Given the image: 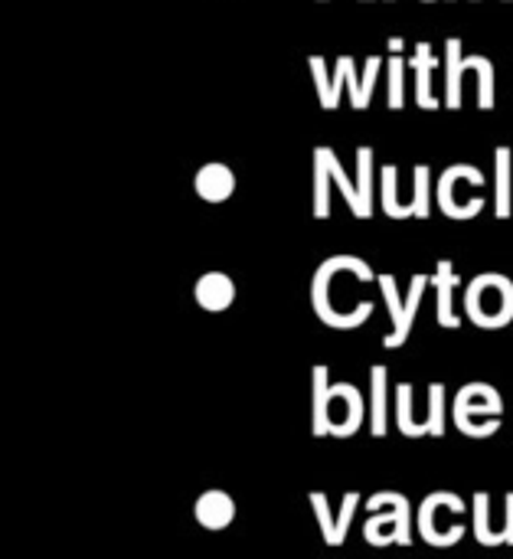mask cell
Segmentation results:
<instances>
[{
  "mask_svg": "<svg viewBox=\"0 0 513 559\" xmlns=\"http://www.w3.org/2000/svg\"><path fill=\"white\" fill-rule=\"evenodd\" d=\"M465 311L478 328H508L513 321V282L504 275H478L465 292Z\"/></svg>",
  "mask_w": 513,
  "mask_h": 559,
  "instance_id": "1",
  "label": "cell"
},
{
  "mask_svg": "<svg viewBox=\"0 0 513 559\" xmlns=\"http://www.w3.org/2000/svg\"><path fill=\"white\" fill-rule=\"evenodd\" d=\"M377 285H380V292H383V301H386V311H390V321H393V331L383 337V347H386V350H396V347H403V344L409 341L413 324H416V314H419V308H422V298H426V288L432 285V278L422 275V272L413 275L406 298H399L396 278H393L390 272L377 275Z\"/></svg>",
  "mask_w": 513,
  "mask_h": 559,
  "instance_id": "2",
  "label": "cell"
},
{
  "mask_svg": "<svg viewBox=\"0 0 513 559\" xmlns=\"http://www.w3.org/2000/svg\"><path fill=\"white\" fill-rule=\"evenodd\" d=\"M501 413H504L501 393L494 386H488V383H472L455 396L452 419L465 436L488 439V436H494L501 429Z\"/></svg>",
  "mask_w": 513,
  "mask_h": 559,
  "instance_id": "3",
  "label": "cell"
},
{
  "mask_svg": "<svg viewBox=\"0 0 513 559\" xmlns=\"http://www.w3.org/2000/svg\"><path fill=\"white\" fill-rule=\"evenodd\" d=\"M465 501L449 491H436L419 508V534L432 547H452L465 537V524H449V518H462Z\"/></svg>",
  "mask_w": 513,
  "mask_h": 559,
  "instance_id": "4",
  "label": "cell"
},
{
  "mask_svg": "<svg viewBox=\"0 0 513 559\" xmlns=\"http://www.w3.org/2000/svg\"><path fill=\"white\" fill-rule=\"evenodd\" d=\"M367 416V400L354 383H334L327 390V436L350 439Z\"/></svg>",
  "mask_w": 513,
  "mask_h": 559,
  "instance_id": "5",
  "label": "cell"
},
{
  "mask_svg": "<svg viewBox=\"0 0 513 559\" xmlns=\"http://www.w3.org/2000/svg\"><path fill=\"white\" fill-rule=\"evenodd\" d=\"M311 508H314V518H318V524H321L324 544H327V547H341V544L347 540V527H350V521H354V514H357V508H360V495L350 491V495L344 498L341 518L331 514L327 495H324V491H311Z\"/></svg>",
  "mask_w": 513,
  "mask_h": 559,
  "instance_id": "6",
  "label": "cell"
},
{
  "mask_svg": "<svg viewBox=\"0 0 513 559\" xmlns=\"http://www.w3.org/2000/svg\"><path fill=\"white\" fill-rule=\"evenodd\" d=\"M193 298H196V305L203 308V311H226L229 305H232V298H236V285H232V278L229 275H223V272H206L196 285H193Z\"/></svg>",
  "mask_w": 513,
  "mask_h": 559,
  "instance_id": "7",
  "label": "cell"
},
{
  "mask_svg": "<svg viewBox=\"0 0 513 559\" xmlns=\"http://www.w3.org/2000/svg\"><path fill=\"white\" fill-rule=\"evenodd\" d=\"M193 187L206 203H226L236 190V174L226 164H206L196 170Z\"/></svg>",
  "mask_w": 513,
  "mask_h": 559,
  "instance_id": "8",
  "label": "cell"
},
{
  "mask_svg": "<svg viewBox=\"0 0 513 559\" xmlns=\"http://www.w3.org/2000/svg\"><path fill=\"white\" fill-rule=\"evenodd\" d=\"M458 180H468V183L485 187V174L478 167H472V164H455V167H449L442 174V180H439V206L452 219H458V197H462L458 193Z\"/></svg>",
  "mask_w": 513,
  "mask_h": 559,
  "instance_id": "9",
  "label": "cell"
},
{
  "mask_svg": "<svg viewBox=\"0 0 513 559\" xmlns=\"http://www.w3.org/2000/svg\"><path fill=\"white\" fill-rule=\"evenodd\" d=\"M432 285H436V292H439V324L449 328V331L462 328V318H458L455 308H452V301H455L452 295H455V285H458V272H455V265H452L449 259H442V262L436 265Z\"/></svg>",
  "mask_w": 513,
  "mask_h": 559,
  "instance_id": "10",
  "label": "cell"
},
{
  "mask_svg": "<svg viewBox=\"0 0 513 559\" xmlns=\"http://www.w3.org/2000/svg\"><path fill=\"white\" fill-rule=\"evenodd\" d=\"M193 514L206 531H226L232 524V518H236V504H232V498L226 491H206L196 501Z\"/></svg>",
  "mask_w": 513,
  "mask_h": 559,
  "instance_id": "11",
  "label": "cell"
},
{
  "mask_svg": "<svg viewBox=\"0 0 513 559\" xmlns=\"http://www.w3.org/2000/svg\"><path fill=\"white\" fill-rule=\"evenodd\" d=\"M413 69H416V105H419V108H429V111H436L442 102H439V98H436V92H432L436 56H432V46H429V43H416V52H413Z\"/></svg>",
  "mask_w": 513,
  "mask_h": 559,
  "instance_id": "12",
  "label": "cell"
},
{
  "mask_svg": "<svg viewBox=\"0 0 513 559\" xmlns=\"http://www.w3.org/2000/svg\"><path fill=\"white\" fill-rule=\"evenodd\" d=\"M383 66H386V59L370 56L367 66H363V75H357V62H350V69H347V92H350V105H354L357 111H363V108L370 105L373 85H377V75H380Z\"/></svg>",
  "mask_w": 513,
  "mask_h": 559,
  "instance_id": "13",
  "label": "cell"
},
{
  "mask_svg": "<svg viewBox=\"0 0 513 559\" xmlns=\"http://www.w3.org/2000/svg\"><path fill=\"white\" fill-rule=\"evenodd\" d=\"M386 390H390V370L377 364L370 370V432L373 439H383L386 429Z\"/></svg>",
  "mask_w": 513,
  "mask_h": 559,
  "instance_id": "14",
  "label": "cell"
},
{
  "mask_svg": "<svg viewBox=\"0 0 513 559\" xmlns=\"http://www.w3.org/2000/svg\"><path fill=\"white\" fill-rule=\"evenodd\" d=\"M511 147H498L494 151V164H498V170H494V213L501 216V219H508L513 210V174H511Z\"/></svg>",
  "mask_w": 513,
  "mask_h": 559,
  "instance_id": "15",
  "label": "cell"
},
{
  "mask_svg": "<svg viewBox=\"0 0 513 559\" xmlns=\"http://www.w3.org/2000/svg\"><path fill=\"white\" fill-rule=\"evenodd\" d=\"M327 377L331 370L324 364H318L311 370V396H314V409H311V432L314 439H324L327 436Z\"/></svg>",
  "mask_w": 513,
  "mask_h": 559,
  "instance_id": "16",
  "label": "cell"
},
{
  "mask_svg": "<svg viewBox=\"0 0 513 559\" xmlns=\"http://www.w3.org/2000/svg\"><path fill=\"white\" fill-rule=\"evenodd\" d=\"M357 197H360V216H373V147H357Z\"/></svg>",
  "mask_w": 513,
  "mask_h": 559,
  "instance_id": "17",
  "label": "cell"
},
{
  "mask_svg": "<svg viewBox=\"0 0 513 559\" xmlns=\"http://www.w3.org/2000/svg\"><path fill=\"white\" fill-rule=\"evenodd\" d=\"M449 52V88H445V105L449 108H462V79H465V56H462V39H449L445 43Z\"/></svg>",
  "mask_w": 513,
  "mask_h": 559,
  "instance_id": "18",
  "label": "cell"
},
{
  "mask_svg": "<svg viewBox=\"0 0 513 559\" xmlns=\"http://www.w3.org/2000/svg\"><path fill=\"white\" fill-rule=\"evenodd\" d=\"M331 167L324 157V147L314 151V219L331 216Z\"/></svg>",
  "mask_w": 513,
  "mask_h": 559,
  "instance_id": "19",
  "label": "cell"
},
{
  "mask_svg": "<svg viewBox=\"0 0 513 559\" xmlns=\"http://www.w3.org/2000/svg\"><path fill=\"white\" fill-rule=\"evenodd\" d=\"M396 423H399V432L406 439H422L429 436L426 432V419H413V383H399L396 386Z\"/></svg>",
  "mask_w": 513,
  "mask_h": 559,
  "instance_id": "20",
  "label": "cell"
},
{
  "mask_svg": "<svg viewBox=\"0 0 513 559\" xmlns=\"http://www.w3.org/2000/svg\"><path fill=\"white\" fill-rule=\"evenodd\" d=\"M403 75H406V59L399 56V52H390V59H386V105L396 111V108H403V102H406V88H403Z\"/></svg>",
  "mask_w": 513,
  "mask_h": 559,
  "instance_id": "21",
  "label": "cell"
},
{
  "mask_svg": "<svg viewBox=\"0 0 513 559\" xmlns=\"http://www.w3.org/2000/svg\"><path fill=\"white\" fill-rule=\"evenodd\" d=\"M429 177H432L429 164H416V170H413V203H409V213L416 219H429V213H432V203H429Z\"/></svg>",
  "mask_w": 513,
  "mask_h": 559,
  "instance_id": "22",
  "label": "cell"
},
{
  "mask_svg": "<svg viewBox=\"0 0 513 559\" xmlns=\"http://www.w3.org/2000/svg\"><path fill=\"white\" fill-rule=\"evenodd\" d=\"M475 537L481 547H501L498 531L491 527V498L485 491L475 495Z\"/></svg>",
  "mask_w": 513,
  "mask_h": 559,
  "instance_id": "23",
  "label": "cell"
},
{
  "mask_svg": "<svg viewBox=\"0 0 513 559\" xmlns=\"http://www.w3.org/2000/svg\"><path fill=\"white\" fill-rule=\"evenodd\" d=\"M426 432L432 439L445 436V386L432 383L429 386V413H426Z\"/></svg>",
  "mask_w": 513,
  "mask_h": 559,
  "instance_id": "24",
  "label": "cell"
},
{
  "mask_svg": "<svg viewBox=\"0 0 513 559\" xmlns=\"http://www.w3.org/2000/svg\"><path fill=\"white\" fill-rule=\"evenodd\" d=\"M324 157H327V167H331V180L341 187V193H344V200H347V206H350V213L354 216H360V197H357V180H350L347 174H344V167H341V160H337V154L331 151V147H324Z\"/></svg>",
  "mask_w": 513,
  "mask_h": 559,
  "instance_id": "25",
  "label": "cell"
},
{
  "mask_svg": "<svg viewBox=\"0 0 513 559\" xmlns=\"http://www.w3.org/2000/svg\"><path fill=\"white\" fill-rule=\"evenodd\" d=\"M475 72H478V105L481 108H494V62L488 56H468Z\"/></svg>",
  "mask_w": 513,
  "mask_h": 559,
  "instance_id": "26",
  "label": "cell"
},
{
  "mask_svg": "<svg viewBox=\"0 0 513 559\" xmlns=\"http://www.w3.org/2000/svg\"><path fill=\"white\" fill-rule=\"evenodd\" d=\"M396 180H399V170L393 164L383 167V213L390 219H406V206L399 203V190H396Z\"/></svg>",
  "mask_w": 513,
  "mask_h": 559,
  "instance_id": "27",
  "label": "cell"
},
{
  "mask_svg": "<svg viewBox=\"0 0 513 559\" xmlns=\"http://www.w3.org/2000/svg\"><path fill=\"white\" fill-rule=\"evenodd\" d=\"M308 66H311V75H314V85H318V98H321V105L331 111V79H327L324 59H321V56H311Z\"/></svg>",
  "mask_w": 513,
  "mask_h": 559,
  "instance_id": "28",
  "label": "cell"
},
{
  "mask_svg": "<svg viewBox=\"0 0 513 559\" xmlns=\"http://www.w3.org/2000/svg\"><path fill=\"white\" fill-rule=\"evenodd\" d=\"M350 56H341L337 66H334V75H331V111L341 105V95H344V85H347V69H350Z\"/></svg>",
  "mask_w": 513,
  "mask_h": 559,
  "instance_id": "29",
  "label": "cell"
},
{
  "mask_svg": "<svg viewBox=\"0 0 513 559\" xmlns=\"http://www.w3.org/2000/svg\"><path fill=\"white\" fill-rule=\"evenodd\" d=\"M501 534H504V544L513 547V491L508 495V514H504V527H501Z\"/></svg>",
  "mask_w": 513,
  "mask_h": 559,
  "instance_id": "30",
  "label": "cell"
},
{
  "mask_svg": "<svg viewBox=\"0 0 513 559\" xmlns=\"http://www.w3.org/2000/svg\"><path fill=\"white\" fill-rule=\"evenodd\" d=\"M403 46H406L403 36H393V39H390V52H403Z\"/></svg>",
  "mask_w": 513,
  "mask_h": 559,
  "instance_id": "31",
  "label": "cell"
}]
</instances>
